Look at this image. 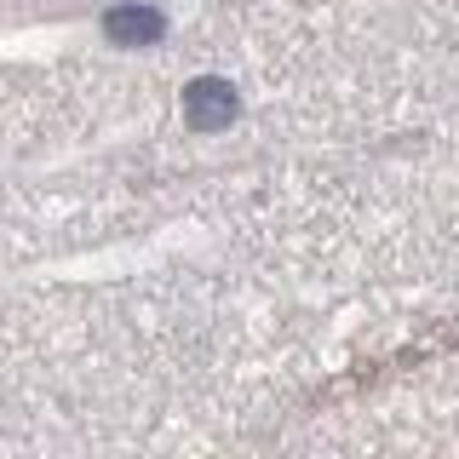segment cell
Instances as JSON below:
<instances>
[{
	"mask_svg": "<svg viewBox=\"0 0 459 459\" xmlns=\"http://www.w3.org/2000/svg\"><path fill=\"white\" fill-rule=\"evenodd\" d=\"M104 29H109V40H121V47H150L167 23H161V12H155V6L133 0V6H115L109 18H104Z\"/></svg>",
	"mask_w": 459,
	"mask_h": 459,
	"instance_id": "2",
	"label": "cell"
},
{
	"mask_svg": "<svg viewBox=\"0 0 459 459\" xmlns=\"http://www.w3.org/2000/svg\"><path fill=\"white\" fill-rule=\"evenodd\" d=\"M184 115H190L195 133H224V126L236 121V92H230L224 81H195L190 92H184Z\"/></svg>",
	"mask_w": 459,
	"mask_h": 459,
	"instance_id": "1",
	"label": "cell"
}]
</instances>
